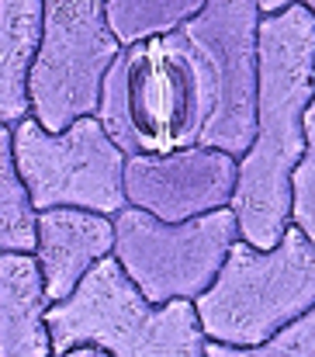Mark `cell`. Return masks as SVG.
Here are the masks:
<instances>
[{
    "label": "cell",
    "instance_id": "cell-7",
    "mask_svg": "<svg viewBox=\"0 0 315 357\" xmlns=\"http://www.w3.org/2000/svg\"><path fill=\"white\" fill-rule=\"evenodd\" d=\"M10 149L35 212L84 208L118 215L125 208V153L107 139L105 125L94 115L77 119L63 132H45L28 115L10 128Z\"/></svg>",
    "mask_w": 315,
    "mask_h": 357
},
{
    "label": "cell",
    "instance_id": "cell-8",
    "mask_svg": "<svg viewBox=\"0 0 315 357\" xmlns=\"http://www.w3.org/2000/svg\"><path fill=\"white\" fill-rule=\"evenodd\" d=\"M236 188V156L187 146L174 153H135L125 156L121 191L125 205L160 219L187 222L215 208H229Z\"/></svg>",
    "mask_w": 315,
    "mask_h": 357
},
{
    "label": "cell",
    "instance_id": "cell-2",
    "mask_svg": "<svg viewBox=\"0 0 315 357\" xmlns=\"http://www.w3.org/2000/svg\"><path fill=\"white\" fill-rule=\"evenodd\" d=\"M315 91V17L291 3L256 21V112L249 149L236 160L229 212L239 239L270 250L288 229L291 170L305 149V108Z\"/></svg>",
    "mask_w": 315,
    "mask_h": 357
},
{
    "label": "cell",
    "instance_id": "cell-15",
    "mask_svg": "<svg viewBox=\"0 0 315 357\" xmlns=\"http://www.w3.org/2000/svg\"><path fill=\"white\" fill-rule=\"evenodd\" d=\"M302 128H305V149H302V160L291 170V212H288V222L295 229H302L305 239L315 243V91L309 108H305Z\"/></svg>",
    "mask_w": 315,
    "mask_h": 357
},
{
    "label": "cell",
    "instance_id": "cell-16",
    "mask_svg": "<svg viewBox=\"0 0 315 357\" xmlns=\"http://www.w3.org/2000/svg\"><path fill=\"white\" fill-rule=\"evenodd\" d=\"M291 3H298V0H256V10L260 14H277V10H284Z\"/></svg>",
    "mask_w": 315,
    "mask_h": 357
},
{
    "label": "cell",
    "instance_id": "cell-12",
    "mask_svg": "<svg viewBox=\"0 0 315 357\" xmlns=\"http://www.w3.org/2000/svg\"><path fill=\"white\" fill-rule=\"evenodd\" d=\"M205 3L208 0H105V17L114 42L125 49L184 28Z\"/></svg>",
    "mask_w": 315,
    "mask_h": 357
},
{
    "label": "cell",
    "instance_id": "cell-9",
    "mask_svg": "<svg viewBox=\"0 0 315 357\" xmlns=\"http://www.w3.org/2000/svg\"><path fill=\"white\" fill-rule=\"evenodd\" d=\"M114 226L111 215L84 208H45L35 215V264L42 271V284L49 302H63L84 281V274L111 257Z\"/></svg>",
    "mask_w": 315,
    "mask_h": 357
},
{
    "label": "cell",
    "instance_id": "cell-18",
    "mask_svg": "<svg viewBox=\"0 0 315 357\" xmlns=\"http://www.w3.org/2000/svg\"><path fill=\"white\" fill-rule=\"evenodd\" d=\"M298 3H302V7H305V10L315 17V0H298Z\"/></svg>",
    "mask_w": 315,
    "mask_h": 357
},
{
    "label": "cell",
    "instance_id": "cell-13",
    "mask_svg": "<svg viewBox=\"0 0 315 357\" xmlns=\"http://www.w3.org/2000/svg\"><path fill=\"white\" fill-rule=\"evenodd\" d=\"M35 208L17 177L10 128L0 125V253H31L35 250Z\"/></svg>",
    "mask_w": 315,
    "mask_h": 357
},
{
    "label": "cell",
    "instance_id": "cell-3",
    "mask_svg": "<svg viewBox=\"0 0 315 357\" xmlns=\"http://www.w3.org/2000/svg\"><path fill=\"white\" fill-rule=\"evenodd\" d=\"M52 354L98 347L107 357H205L194 302L153 305L114 257L98 260L70 298L45 309Z\"/></svg>",
    "mask_w": 315,
    "mask_h": 357
},
{
    "label": "cell",
    "instance_id": "cell-14",
    "mask_svg": "<svg viewBox=\"0 0 315 357\" xmlns=\"http://www.w3.org/2000/svg\"><path fill=\"white\" fill-rule=\"evenodd\" d=\"M205 357H315V305L253 347H229V344L205 340Z\"/></svg>",
    "mask_w": 315,
    "mask_h": 357
},
{
    "label": "cell",
    "instance_id": "cell-17",
    "mask_svg": "<svg viewBox=\"0 0 315 357\" xmlns=\"http://www.w3.org/2000/svg\"><path fill=\"white\" fill-rule=\"evenodd\" d=\"M52 357H107V354L98 351V347H73V351H66V354H52Z\"/></svg>",
    "mask_w": 315,
    "mask_h": 357
},
{
    "label": "cell",
    "instance_id": "cell-6",
    "mask_svg": "<svg viewBox=\"0 0 315 357\" xmlns=\"http://www.w3.org/2000/svg\"><path fill=\"white\" fill-rule=\"evenodd\" d=\"M114 246L111 257L139 295L153 305L194 302L222 267L229 246L239 239L236 215L215 208L187 222H160L132 205L111 215Z\"/></svg>",
    "mask_w": 315,
    "mask_h": 357
},
{
    "label": "cell",
    "instance_id": "cell-10",
    "mask_svg": "<svg viewBox=\"0 0 315 357\" xmlns=\"http://www.w3.org/2000/svg\"><path fill=\"white\" fill-rule=\"evenodd\" d=\"M49 295L31 253H0V357H52Z\"/></svg>",
    "mask_w": 315,
    "mask_h": 357
},
{
    "label": "cell",
    "instance_id": "cell-11",
    "mask_svg": "<svg viewBox=\"0 0 315 357\" xmlns=\"http://www.w3.org/2000/svg\"><path fill=\"white\" fill-rule=\"evenodd\" d=\"M42 38V0H0V125L31 115L28 73Z\"/></svg>",
    "mask_w": 315,
    "mask_h": 357
},
{
    "label": "cell",
    "instance_id": "cell-1",
    "mask_svg": "<svg viewBox=\"0 0 315 357\" xmlns=\"http://www.w3.org/2000/svg\"><path fill=\"white\" fill-rule=\"evenodd\" d=\"M256 0H208L170 35L125 45L94 119L125 153L208 146L243 156L256 112Z\"/></svg>",
    "mask_w": 315,
    "mask_h": 357
},
{
    "label": "cell",
    "instance_id": "cell-4",
    "mask_svg": "<svg viewBox=\"0 0 315 357\" xmlns=\"http://www.w3.org/2000/svg\"><path fill=\"white\" fill-rule=\"evenodd\" d=\"M315 305V243L288 222L270 250L236 239L208 288L194 298L205 340L253 347Z\"/></svg>",
    "mask_w": 315,
    "mask_h": 357
},
{
    "label": "cell",
    "instance_id": "cell-5",
    "mask_svg": "<svg viewBox=\"0 0 315 357\" xmlns=\"http://www.w3.org/2000/svg\"><path fill=\"white\" fill-rule=\"evenodd\" d=\"M118 52L105 0H42V38L28 73L31 119L45 132H63L94 115Z\"/></svg>",
    "mask_w": 315,
    "mask_h": 357
}]
</instances>
